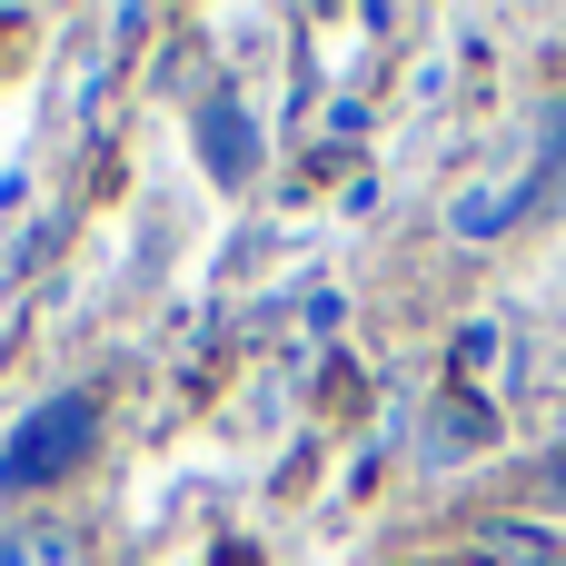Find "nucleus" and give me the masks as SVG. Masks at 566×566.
I'll use <instances>...</instances> for the list:
<instances>
[{"label":"nucleus","mask_w":566,"mask_h":566,"mask_svg":"<svg viewBox=\"0 0 566 566\" xmlns=\"http://www.w3.org/2000/svg\"><path fill=\"white\" fill-rule=\"evenodd\" d=\"M99 448V398L90 388H60L40 398L10 438H0V497H30V488H60L80 458Z\"/></svg>","instance_id":"obj_2"},{"label":"nucleus","mask_w":566,"mask_h":566,"mask_svg":"<svg viewBox=\"0 0 566 566\" xmlns=\"http://www.w3.org/2000/svg\"><path fill=\"white\" fill-rule=\"evenodd\" d=\"M557 298H566V259H557Z\"/></svg>","instance_id":"obj_7"},{"label":"nucleus","mask_w":566,"mask_h":566,"mask_svg":"<svg viewBox=\"0 0 566 566\" xmlns=\"http://www.w3.org/2000/svg\"><path fill=\"white\" fill-rule=\"evenodd\" d=\"M557 448H566V438H557ZM557 478H566V458H557Z\"/></svg>","instance_id":"obj_8"},{"label":"nucleus","mask_w":566,"mask_h":566,"mask_svg":"<svg viewBox=\"0 0 566 566\" xmlns=\"http://www.w3.org/2000/svg\"><path fill=\"white\" fill-rule=\"evenodd\" d=\"M199 159H209L219 179H249V169H259V139H249V109H239V99H209V109H199Z\"/></svg>","instance_id":"obj_4"},{"label":"nucleus","mask_w":566,"mask_h":566,"mask_svg":"<svg viewBox=\"0 0 566 566\" xmlns=\"http://www.w3.org/2000/svg\"><path fill=\"white\" fill-rule=\"evenodd\" d=\"M488 358H507V338H497V328H468V338H458V368H468V378H478V368H488Z\"/></svg>","instance_id":"obj_6"},{"label":"nucleus","mask_w":566,"mask_h":566,"mask_svg":"<svg viewBox=\"0 0 566 566\" xmlns=\"http://www.w3.org/2000/svg\"><path fill=\"white\" fill-rule=\"evenodd\" d=\"M566 189V99H547L527 129H517V149L507 159H488L458 199H448V239L458 249H488V239H507L537 199H557Z\"/></svg>","instance_id":"obj_1"},{"label":"nucleus","mask_w":566,"mask_h":566,"mask_svg":"<svg viewBox=\"0 0 566 566\" xmlns=\"http://www.w3.org/2000/svg\"><path fill=\"white\" fill-rule=\"evenodd\" d=\"M0 566H90V547L60 517H20V527H0Z\"/></svg>","instance_id":"obj_5"},{"label":"nucleus","mask_w":566,"mask_h":566,"mask_svg":"<svg viewBox=\"0 0 566 566\" xmlns=\"http://www.w3.org/2000/svg\"><path fill=\"white\" fill-rule=\"evenodd\" d=\"M478 448H497V408H478V398H438V408L418 418V458H428V468H468Z\"/></svg>","instance_id":"obj_3"}]
</instances>
